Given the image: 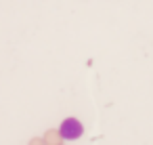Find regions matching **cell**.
<instances>
[{
  "label": "cell",
  "instance_id": "7a4b0ae2",
  "mask_svg": "<svg viewBox=\"0 0 153 145\" xmlns=\"http://www.w3.org/2000/svg\"><path fill=\"white\" fill-rule=\"evenodd\" d=\"M42 139H44L46 145H63V137H61L59 128H48V130H44Z\"/></svg>",
  "mask_w": 153,
  "mask_h": 145
},
{
  "label": "cell",
  "instance_id": "3957f363",
  "mask_svg": "<svg viewBox=\"0 0 153 145\" xmlns=\"http://www.w3.org/2000/svg\"><path fill=\"white\" fill-rule=\"evenodd\" d=\"M30 145H46V143L42 137H34V139H30Z\"/></svg>",
  "mask_w": 153,
  "mask_h": 145
},
{
  "label": "cell",
  "instance_id": "6da1fadb",
  "mask_svg": "<svg viewBox=\"0 0 153 145\" xmlns=\"http://www.w3.org/2000/svg\"><path fill=\"white\" fill-rule=\"evenodd\" d=\"M59 132H61L63 141H76L84 135V124L78 118H65L59 126Z\"/></svg>",
  "mask_w": 153,
  "mask_h": 145
}]
</instances>
